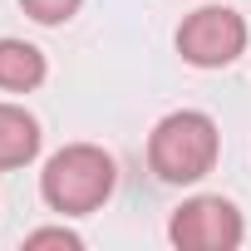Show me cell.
<instances>
[{
	"mask_svg": "<svg viewBox=\"0 0 251 251\" xmlns=\"http://www.w3.org/2000/svg\"><path fill=\"white\" fill-rule=\"evenodd\" d=\"M40 192H45V202L54 212L84 217V212L108 202V192H113V158L103 148H94V143H69V148H59L45 163Z\"/></svg>",
	"mask_w": 251,
	"mask_h": 251,
	"instance_id": "cell-1",
	"label": "cell"
},
{
	"mask_svg": "<svg viewBox=\"0 0 251 251\" xmlns=\"http://www.w3.org/2000/svg\"><path fill=\"white\" fill-rule=\"evenodd\" d=\"M148 163L163 182H197L217 163V123L197 108L168 113L153 138H148Z\"/></svg>",
	"mask_w": 251,
	"mask_h": 251,
	"instance_id": "cell-2",
	"label": "cell"
},
{
	"mask_svg": "<svg viewBox=\"0 0 251 251\" xmlns=\"http://www.w3.org/2000/svg\"><path fill=\"white\" fill-rule=\"evenodd\" d=\"M177 50L197 69H222V64H231L246 50V20L236 10H226V5L192 10L182 20V30H177Z\"/></svg>",
	"mask_w": 251,
	"mask_h": 251,
	"instance_id": "cell-3",
	"label": "cell"
},
{
	"mask_svg": "<svg viewBox=\"0 0 251 251\" xmlns=\"http://www.w3.org/2000/svg\"><path fill=\"white\" fill-rule=\"evenodd\" d=\"M241 212L226 202V197H192L173 212V226L168 236L187 251H231L241 246Z\"/></svg>",
	"mask_w": 251,
	"mask_h": 251,
	"instance_id": "cell-4",
	"label": "cell"
},
{
	"mask_svg": "<svg viewBox=\"0 0 251 251\" xmlns=\"http://www.w3.org/2000/svg\"><path fill=\"white\" fill-rule=\"evenodd\" d=\"M35 153H40V123L15 103H0V168H25Z\"/></svg>",
	"mask_w": 251,
	"mask_h": 251,
	"instance_id": "cell-5",
	"label": "cell"
},
{
	"mask_svg": "<svg viewBox=\"0 0 251 251\" xmlns=\"http://www.w3.org/2000/svg\"><path fill=\"white\" fill-rule=\"evenodd\" d=\"M45 79V54L25 40H0V89L25 94Z\"/></svg>",
	"mask_w": 251,
	"mask_h": 251,
	"instance_id": "cell-6",
	"label": "cell"
},
{
	"mask_svg": "<svg viewBox=\"0 0 251 251\" xmlns=\"http://www.w3.org/2000/svg\"><path fill=\"white\" fill-rule=\"evenodd\" d=\"M25 15H35L40 25H64L74 10H79V0H20Z\"/></svg>",
	"mask_w": 251,
	"mask_h": 251,
	"instance_id": "cell-7",
	"label": "cell"
},
{
	"mask_svg": "<svg viewBox=\"0 0 251 251\" xmlns=\"http://www.w3.org/2000/svg\"><path fill=\"white\" fill-rule=\"evenodd\" d=\"M25 246H69V251H74V246H79V236H74V231H64V226H50V231H30V236H25Z\"/></svg>",
	"mask_w": 251,
	"mask_h": 251,
	"instance_id": "cell-8",
	"label": "cell"
}]
</instances>
